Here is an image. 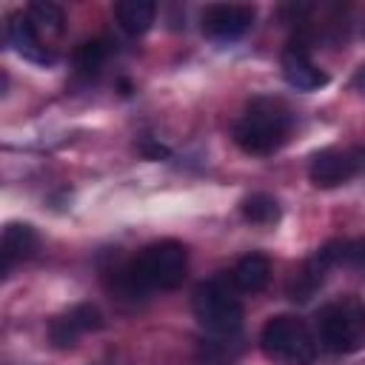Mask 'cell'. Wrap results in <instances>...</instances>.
<instances>
[{
  "instance_id": "6da1fadb",
  "label": "cell",
  "mask_w": 365,
  "mask_h": 365,
  "mask_svg": "<svg viewBox=\"0 0 365 365\" xmlns=\"http://www.w3.org/2000/svg\"><path fill=\"white\" fill-rule=\"evenodd\" d=\"M291 131V114L285 103L274 97H257L234 125V143L245 154H274Z\"/></svg>"
},
{
  "instance_id": "7a4b0ae2",
  "label": "cell",
  "mask_w": 365,
  "mask_h": 365,
  "mask_svg": "<svg viewBox=\"0 0 365 365\" xmlns=\"http://www.w3.org/2000/svg\"><path fill=\"white\" fill-rule=\"evenodd\" d=\"M262 354L279 365H311L317 356V339L297 317H271L259 334Z\"/></svg>"
},
{
  "instance_id": "3957f363",
  "label": "cell",
  "mask_w": 365,
  "mask_h": 365,
  "mask_svg": "<svg viewBox=\"0 0 365 365\" xmlns=\"http://www.w3.org/2000/svg\"><path fill=\"white\" fill-rule=\"evenodd\" d=\"M137 279L148 288V291H174L182 285L185 274H188V251L182 242L177 240H160L148 248H143V254L137 259H131Z\"/></svg>"
},
{
  "instance_id": "277c9868",
  "label": "cell",
  "mask_w": 365,
  "mask_h": 365,
  "mask_svg": "<svg viewBox=\"0 0 365 365\" xmlns=\"http://www.w3.org/2000/svg\"><path fill=\"white\" fill-rule=\"evenodd\" d=\"M200 328L217 336H231L242 328V305L222 279H208L194 291L191 299Z\"/></svg>"
},
{
  "instance_id": "5b68a950",
  "label": "cell",
  "mask_w": 365,
  "mask_h": 365,
  "mask_svg": "<svg viewBox=\"0 0 365 365\" xmlns=\"http://www.w3.org/2000/svg\"><path fill=\"white\" fill-rule=\"evenodd\" d=\"M317 336L334 354H351L365 342V308L354 299L322 305L317 314Z\"/></svg>"
},
{
  "instance_id": "8992f818",
  "label": "cell",
  "mask_w": 365,
  "mask_h": 365,
  "mask_svg": "<svg viewBox=\"0 0 365 365\" xmlns=\"http://www.w3.org/2000/svg\"><path fill=\"white\" fill-rule=\"evenodd\" d=\"M362 171H365V145L317 151L311 157V165H308V177H311V182L317 188L342 185V182L354 180Z\"/></svg>"
},
{
  "instance_id": "52a82bcc",
  "label": "cell",
  "mask_w": 365,
  "mask_h": 365,
  "mask_svg": "<svg viewBox=\"0 0 365 365\" xmlns=\"http://www.w3.org/2000/svg\"><path fill=\"white\" fill-rule=\"evenodd\" d=\"M251 23H254V9L251 6L214 3L202 11V34H208L211 40H220V43L242 37Z\"/></svg>"
},
{
  "instance_id": "ba28073f",
  "label": "cell",
  "mask_w": 365,
  "mask_h": 365,
  "mask_svg": "<svg viewBox=\"0 0 365 365\" xmlns=\"http://www.w3.org/2000/svg\"><path fill=\"white\" fill-rule=\"evenodd\" d=\"M282 77L297 91H317L328 83V74L308 57L302 43H291L282 51Z\"/></svg>"
},
{
  "instance_id": "9c48e42d",
  "label": "cell",
  "mask_w": 365,
  "mask_h": 365,
  "mask_svg": "<svg viewBox=\"0 0 365 365\" xmlns=\"http://www.w3.org/2000/svg\"><path fill=\"white\" fill-rule=\"evenodd\" d=\"M6 40L9 46L23 54L26 60L37 63V66H51L54 63V54L40 43V31L31 26L29 14H11L9 23H6Z\"/></svg>"
},
{
  "instance_id": "30bf717a",
  "label": "cell",
  "mask_w": 365,
  "mask_h": 365,
  "mask_svg": "<svg viewBox=\"0 0 365 365\" xmlns=\"http://www.w3.org/2000/svg\"><path fill=\"white\" fill-rule=\"evenodd\" d=\"M37 248V234L29 222H9L3 228V240H0V254H3V274L11 271V265L17 259L31 257Z\"/></svg>"
},
{
  "instance_id": "8fae6325",
  "label": "cell",
  "mask_w": 365,
  "mask_h": 365,
  "mask_svg": "<svg viewBox=\"0 0 365 365\" xmlns=\"http://www.w3.org/2000/svg\"><path fill=\"white\" fill-rule=\"evenodd\" d=\"M114 11H117L120 29L131 37H140L154 26L157 3H151V0H123V3H117Z\"/></svg>"
},
{
  "instance_id": "7c38bea8",
  "label": "cell",
  "mask_w": 365,
  "mask_h": 365,
  "mask_svg": "<svg viewBox=\"0 0 365 365\" xmlns=\"http://www.w3.org/2000/svg\"><path fill=\"white\" fill-rule=\"evenodd\" d=\"M231 279H234V285H237L240 291H245V294L262 291V288L268 285V279H271V262H268V257H262V254H248V257H242V259L237 262Z\"/></svg>"
},
{
  "instance_id": "4fadbf2b",
  "label": "cell",
  "mask_w": 365,
  "mask_h": 365,
  "mask_svg": "<svg viewBox=\"0 0 365 365\" xmlns=\"http://www.w3.org/2000/svg\"><path fill=\"white\" fill-rule=\"evenodd\" d=\"M240 211H242V217H245L248 222H254V225H271V222L279 220V202H277L271 194H262V191L248 194V197L242 200Z\"/></svg>"
},
{
  "instance_id": "5bb4252c",
  "label": "cell",
  "mask_w": 365,
  "mask_h": 365,
  "mask_svg": "<svg viewBox=\"0 0 365 365\" xmlns=\"http://www.w3.org/2000/svg\"><path fill=\"white\" fill-rule=\"evenodd\" d=\"M106 57H108L106 40H86V43L74 51V68H77V74H83V77H94V74L103 68Z\"/></svg>"
},
{
  "instance_id": "9a60e30c",
  "label": "cell",
  "mask_w": 365,
  "mask_h": 365,
  "mask_svg": "<svg viewBox=\"0 0 365 365\" xmlns=\"http://www.w3.org/2000/svg\"><path fill=\"white\" fill-rule=\"evenodd\" d=\"M29 20L37 31H60L63 29V9L48 0H37L29 6Z\"/></svg>"
},
{
  "instance_id": "2e32d148",
  "label": "cell",
  "mask_w": 365,
  "mask_h": 365,
  "mask_svg": "<svg viewBox=\"0 0 365 365\" xmlns=\"http://www.w3.org/2000/svg\"><path fill=\"white\" fill-rule=\"evenodd\" d=\"M68 322L80 331V334H88V331H100L106 322H103V314H100V308L97 305H91V302H80V305H74L68 314Z\"/></svg>"
},
{
  "instance_id": "e0dca14e",
  "label": "cell",
  "mask_w": 365,
  "mask_h": 365,
  "mask_svg": "<svg viewBox=\"0 0 365 365\" xmlns=\"http://www.w3.org/2000/svg\"><path fill=\"white\" fill-rule=\"evenodd\" d=\"M48 339L54 342V348H74L77 339H80V331L68 322V317H54L51 325H48Z\"/></svg>"
},
{
  "instance_id": "ac0fdd59",
  "label": "cell",
  "mask_w": 365,
  "mask_h": 365,
  "mask_svg": "<svg viewBox=\"0 0 365 365\" xmlns=\"http://www.w3.org/2000/svg\"><path fill=\"white\" fill-rule=\"evenodd\" d=\"M140 148H143V154H145V157H165V154H168L163 145H157V143H148V140H143V145H140Z\"/></svg>"
},
{
  "instance_id": "d6986e66",
  "label": "cell",
  "mask_w": 365,
  "mask_h": 365,
  "mask_svg": "<svg viewBox=\"0 0 365 365\" xmlns=\"http://www.w3.org/2000/svg\"><path fill=\"white\" fill-rule=\"evenodd\" d=\"M351 86H354L356 91H362V94H365V63H362V66L354 71V80H351Z\"/></svg>"
}]
</instances>
